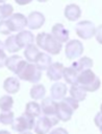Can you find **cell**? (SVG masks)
<instances>
[{
  "instance_id": "obj_29",
  "label": "cell",
  "mask_w": 102,
  "mask_h": 134,
  "mask_svg": "<svg viewBox=\"0 0 102 134\" xmlns=\"http://www.w3.org/2000/svg\"><path fill=\"white\" fill-rule=\"evenodd\" d=\"M14 12V7L10 4H0V20H4L8 18Z\"/></svg>"
},
{
  "instance_id": "obj_24",
  "label": "cell",
  "mask_w": 102,
  "mask_h": 134,
  "mask_svg": "<svg viewBox=\"0 0 102 134\" xmlns=\"http://www.w3.org/2000/svg\"><path fill=\"white\" fill-rule=\"evenodd\" d=\"M25 113L29 114L32 117H39L42 113V109H41V105L37 104L36 102H29L26 105L25 108Z\"/></svg>"
},
{
  "instance_id": "obj_13",
  "label": "cell",
  "mask_w": 102,
  "mask_h": 134,
  "mask_svg": "<svg viewBox=\"0 0 102 134\" xmlns=\"http://www.w3.org/2000/svg\"><path fill=\"white\" fill-rule=\"evenodd\" d=\"M63 65L61 63H52L48 69H47V76L51 81H59L62 77V72H63Z\"/></svg>"
},
{
  "instance_id": "obj_7",
  "label": "cell",
  "mask_w": 102,
  "mask_h": 134,
  "mask_svg": "<svg viewBox=\"0 0 102 134\" xmlns=\"http://www.w3.org/2000/svg\"><path fill=\"white\" fill-rule=\"evenodd\" d=\"M6 22L10 31H21L27 26V18L20 13L11 14L8 19H6Z\"/></svg>"
},
{
  "instance_id": "obj_3",
  "label": "cell",
  "mask_w": 102,
  "mask_h": 134,
  "mask_svg": "<svg viewBox=\"0 0 102 134\" xmlns=\"http://www.w3.org/2000/svg\"><path fill=\"white\" fill-rule=\"evenodd\" d=\"M77 84H79L86 92H94L100 88L101 82L91 69H85L79 72L77 77Z\"/></svg>"
},
{
  "instance_id": "obj_33",
  "label": "cell",
  "mask_w": 102,
  "mask_h": 134,
  "mask_svg": "<svg viewBox=\"0 0 102 134\" xmlns=\"http://www.w3.org/2000/svg\"><path fill=\"white\" fill-rule=\"evenodd\" d=\"M95 35H96V40H97L100 44H102V24H101L98 28H96Z\"/></svg>"
},
{
  "instance_id": "obj_4",
  "label": "cell",
  "mask_w": 102,
  "mask_h": 134,
  "mask_svg": "<svg viewBox=\"0 0 102 134\" xmlns=\"http://www.w3.org/2000/svg\"><path fill=\"white\" fill-rule=\"evenodd\" d=\"M78 108V102L73 97L63 98L62 102L56 104V117L61 121H68L71 119L74 110Z\"/></svg>"
},
{
  "instance_id": "obj_30",
  "label": "cell",
  "mask_w": 102,
  "mask_h": 134,
  "mask_svg": "<svg viewBox=\"0 0 102 134\" xmlns=\"http://www.w3.org/2000/svg\"><path fill=\"white\" fill-rule=\"evenodd\" d=\"M4 48H5V45L3 44V42L0 41V68L5 66V62L7 59V57L4 52Z\"/></svg>"
},
{
  "instance_id": "obj_26",
  "label": "cell",
  "mask_w": 102,
  "mask_h": 134,
  "mask_svg": "<svg viewBox=\"0 0 102 134\" xmlns=\"http://www.w3.org/2000/svg\"><path fill=\"white\" fill-rule=\"evenodd\" d=\"M46 94V89L43 85L36 84L30 89V96L33 99H42Z\"/></svg>"
},
{
  "instance_id": "obj_8",
  "label": "cell",
  "mask_w": 102,
  "mask_h": 134,
  "mask_svg": "<svg viewBox=\"0 0 102 134\" xmlns=\"http://www.w3.org/2000/svg\"><path fill=\"white\" fill-rule=\"evenodd\" d=\"M75 30H76V34L78 35V37H80L84 40H87L95 35L96 27L91 21L84 20V21H80L76 24Z\"/></svg>"
},
{
  "instance_id": "obj_1",
  "label": "cell",
  "mask_w": 102,
  "mask_h": 134,
  "mask_svg": "<svg viewBox=\"0 0 102 134\" xmlns=\"http://www.w3.org/2000/svg\"><path fill=\"white\" fill-rule=\"evenodd\" d=\"M16 74L20 80L27 81L30 83H39L42 79V70H40L34 64L23 61L18 68Z\"/></svg>"
},
{
  "instance_id": "obj_10",
  "label": "cell",
  "mask_w": 102,
  "mask_h": 134,
  "mask_svg": "<svg viewBox=\"0 0 102 134\" xmlns=\"http://www.w3.org/2000/svg\"><path fill=\"white\" fill-rule=\"evenodd\" d=\"M45 23V17L40 12H32L27 17V26L30 29H39Z\"/></svg>"
},
{
  "instance_id": "obj_14",
  "label": "cell",
  "mask_w": 102,
  "mask_h": 134,
  "mask_svg": "<svg viewBox=\"0 0 102 134\" xmlns=\"http://www.w3.org/2000/svg\"><path fill=\"white\" fill-rule=\"evenodd\" d=\"M16 40L21 48H23V47L26 48L27 46L33 44L34 37H33V34L29 30H21L16 36Z\"/></svg>"
},
{
  "instance_id": "obj_23",
  "label": "cell",
  "mask_w": 102,
  "mask_h": 134,
  "mask_svg": "<svg viewBox=\"0 0 102 134\" xmlns=\"http://www.w3.org/2000/svg\"><path fill=\"white\" fill-rule=\"evenodd\" d=\"M40 52L41 51L39 50V48L36 46H34L33 44H31V45H29V46H27L25 48V50H24V57L26 58V60L28 62L34 63L35 60H36V58H37V55L40 54Z\"/></svg>"
},
{
  "instance_id": "obj_6",
  "label": "cell",
  "mask_w": 102,
  "mask_h": 134,
  "mask_svg": "<svg viewBox=\"0 0 102 134\" xmlns=\"http://www.w3.org/2000/svg\"><path fill=\"white\" fill-rule=\"evenodd\" d=\"M58 118L56 116L50 117L47 115H44L42 117L39 116V119L34 124V132L36 134H47L49 133L50 129L55 126L58 122Z\"/></svg>"
},
{
  "instance_id": "obj_27",
  "label": "cell",
  "mask_w": 102,
  "mask_h": 134,
  "mask_svg": "<svg viewBox=\"0 0 102 134\" xmlns=\"http://www.w3.org/2000/svg\"><path fill=\"white\" fill-rule=\"evenodd\" d=\"M14 99L9 95H3L0 97V109L2 111H9L12 108Z\"/></svg>"
},
{
  "instance_id": "obj_15",
  "label": "cell",
  "mask_w": 102,
  "mask_h": 134,
  "mask_svg": "<svg viewBox=\"0 0 102 134\" xmlns=\"http://www.w3.org/2000/svg\"><path fill=\"white\" fill-rule=\"evenodd\" d=\"M51 96L53 99H62L65 98V95L67 93V86L63 83L57 82L54 85H52L51 90H50Z\"/></svg>"
},
{
  "instance_id": "obj_32",
  "label": "cell",
  "mask_w": 102,
  "mask_h": 134,
  "mask_svg": "<svg viewBox=\"0 0 102 134\" xmlns=\"http://www.w3.org/2000/svg\"><path fill=\"white\" fill-rule=\"evenodd\" d=\"M94 121H95L96 126L99 127V129H102V113L101 112L96 114V116L94 118Z\"/></svg>"
},
{
  "instance_id": "obj_37",
  "label": "cell",
  "mask_w": 102,
  "mask_h": 134,
  "mask_svg": "<svg viewBox=\"0 0 102 134\" xmlns=\"http://www.w3.org/2000/svg\"><path fill=\"white\" fill-rule=\"evenodd\" d=\"M20 134H32L31 132H29V131H25V132H21Z\"/></svg>"
},
{
  "instance_id": "obj_2",
  "label": "cell",
  "mask_w": 102,
  "mask_h": 134,
  "mask_svg": "<svg viewBox=\"0 0 102 134\" xmlns=\"http://www.w3.org/2000/svg\"><path fill=\"white\" fill-rule=\"evenodd\" d=\"M36 44L39 47L51 54H58L62 47L59 41L47 32H41L36 36Z\"/></svg>"
},
{
  "instance_id": "obj_9",
  "label": "cell",
  "mask_w": 102,
  "mask_h": 134,
  "mask_svg": "<svg viewBox=\"0 0 102 134\" xmlns=\"http://www.w3.org/2000/svg\"><path fill=\"white\" fill-rule=\"evenodd\" d=\"M83 53V46L79 40H71L66 45V57L70 60L76 59Z\"/></svg>"
},
{
  "instance_id": "obj_35",
  "label": "cell",
  "mask_w": 102,
  "mask_h": 134,
  "mask_svg": "<svg viewBox=\"0 0 102 134\" xmlns=\"http://www.w3.org/2000/svg\"><path fill=\"white\" fill-rule=\"evenodd\" d=\"M15 1H16L17 4H19V5H26V4L30 3L32 0H15Z\"/></svg>"
},
{
  "instance_id": "obj_31",
  "label": "cell",
  "mask_w": 102,
  "mask_h": 134,
  "mask_svg": "<svg viewBox=\"0 0 102 134\" xmlns=\"http://www.w3.org/2000/svg\"><path fill=\"white\" fill-rule=\"evenodd\" d=\"M10 32L9 28H8V25H7V22L6 20H1L0 21V34L2 35H8Z\"/></svg>"
},
{
  "instance_id": "obj_16",
  "label": "cell",
  "mask_w": 102,
  "mask_h": 134,
  "mask_svg": "<svg viewBox=\"0 0 102 134\" xmlns=\"http://www.w3.org/2000/svg\"><path fill=\"white\" fill-rule=\"evenodd\" d=\"M81 16V9L76 4H69L65 8V17L69 21H76Z\"/></svg>"
},
{
  "instance_id": "obj_11",
  "label": "cell",
  "mask_w": 102,
  "mask_h": 134,
  "mask_svg": "<svg viewBox=\"0 0 102 134\" xmlns=\"http://www.w3.org/2000/svg\"><path fill=\"white\" fill-rule=\"evenodd\" d=\"M41 109L42 112L50 117L56 116V103L52 97H45L42 100L41 104Z\"/></svg>"
},
{
  "instance_id": "obj_5",
  "label": "cell",
  "mask_w": 102,
  "mask_h": 134,
  "mask_svg": "<svg viewBox=\"0 0 102 134\" xmlns=\"http://www.w3.org/2000/svg\"><path fill=\"white\" fill-rule=\"evenodd\" d=\"M34 117L30 116L27 113H23L21 116L14 119L11 124V129L16 132H25L28 130H31L34 127Z\"/></svg>"
},
{
  "instance_id": "obj_18",
  "label": "cell",
  "mask_w": 102,
  "mask_h": 134,
  "mask_svg": "<svg viewBox=\"0 0 102 134\" xmlns=\"http://www.w3.org/2000/svg\"><path fill=\"white\" fill-rule=\"evenodd\" d=\"M34 63H35V66L40 70H47L48 67L52 64V59L49 54H47L45 52H40V54L37 55Z\"/></svg>"
},
{
  "instance_id": "obj_17",
  "label": "cell",
  "mask_w": 102,
  "mask_h": 134,
  "mask_svg": "<svg viewBox=\"0 0 102 134\" xmlns=\"http://www.w3.org/2000/svg\"><path fill=\"white\" fill-rule=\"evenodd\" d=\"M3 88L9 94L17 93L20 89V82L17 77L9 76V77L5 79V81L3 82Z\"/></svg>"
},
{
  "instance_id": "obj_28",
  "label": "cell",
  "mask_w": 102,
  "mask_h": 134,
  "mask_svg": "<svg viewBox=\"0 0 102 134\" xmlns=\"http://www.w3.org/2000/svg\"><path fill=\"white\" fill-rule=\"evenodd\" d=\"M14 119H15L14 112H11L10 110L2 111V113H0V122L3 125H11Z\"/></svg>"
},
{
  "instance_id": "obj_34",
  "label": "cell",
  "mask_w": 102,
  "mask_h": 134,
  "mask_svg": "<svg viewBox=\"0 0 102 134\" xmlns=\"http://www.w3.org/2000/svg\"><path fill=\"white\" fill-rule=\"evenodd\" d=\"M49 134H69L67 132V130H65L63 128H56L54 130H52Z\"/></svg>"
},
{
  "instance_id": "obj_36",
  "label": "cell",
  "mask_w": 102,
  "mask_h": 134,
  "mask_svg": "<svg viewBox=\"0 0 102 134\" xmlns=\"http://www.w3.org/2000/svg\"><path fill=\"white\" fill-rule=\"evenodd\" d=\"M0 134H10V133L6 130H0Z\"/></svg>"
},
{
  "instance_id": "obj_22",
  "label": "cell",
  "mask_w": 102,
  "mask_h": 134,
  "mask_svg": "<svg viewBox=\"0 0 102 134\" xmlns=\"http://www.w3.org/2000/svg\"><path fill=\"white\" fill-rule=\"evenodd\" d=\"M79 72L76 71L72 66L68 67V68H63V72H62V76L65 77L66 82L68 84L74 85L77 84V77H78Z\"/></svg>"
},
{
  "instance_id": "obj_38",
  "label": "cell",
  "mask_w": 102,
  "mask_h": 134,
  "mask_svg": "<svg viewBox=\"0 0 102 134\" xmlns=\"http://www.w3.org/2000/svg\"><path fill=\"white\" fill-rule=\"evenodd\" d=\"M39 2H46V1H48V0H37Z\"/></svg>"
},
{
  "instance_id": "obj_25",
  "label": "cell",
  "mask_w": 102,
  "mask_h": 134,
  "mask_svg": "<svg viewBox=\"0 0 102 134\" xmlns=\"http://www.w3.org/2000/svg\"><path fill=\"white\" fill-rule=\"evenodd\" d=\"M4 45H5V49L8 52H11V53L12 52H18L21 49V47L19 46V44H18V42L16 40V36H9L5 40Z\"/></svg>"
},
{
  "instance_id": "obj_21",
  "label": "cell",
  "mask_w": 102,
  "mask_h": 134,
  "mask_svg": "<svg viewBox=\"0 0 102 134\" xmlns=\"http://www.w3.org/2000/svg\"><path fill=\"white\" fill-rule=\"evenodd\" d=\"M23 61H24V60L22 59V57L15 54V55H11V57H9V58L6 59L5 66H6L11 72L16 73L17 70H18V68L20 67V65H21V63H22Z\"/></svg>"
},
{
  "instance_id": "obj_41",
  "label": "cell",
  "mask_w": 102,
  "mask_h": 134,
  "mask_svg": "<svg viewBox=\"0 0 102 134\" xmlns=\"http://www.w3.org/2000/svg\"><path fill=\"white\" fill-rule=\"evenodd\" d=\"M100 132H101V134H102V129H100Z\"/></svg>"
},
{
  "instance_id": "obj_20",
  "label": "cell",
  "mask_w": 102,
  "mask_h": 134,
  "mask_svg": "<svg viewBox=\"0 0 102 134\" xmlns=\"http://www.w3.org/2000/svg\"><path fill=\"white\" fill-rule=\"evenodd\" d=\"M70 94L71 97H73L77 102H81L85 98L86 96V91L79 85V84H74L70 88Z\"/></svg>"
},
{
  "instance_id": "obj_12",
  "label": "cell",
  "mask_w": 102,
  "mask_h": 134,
  "mask_svg": "<svg viewBox=\"0 0 102 134\" xmlns=\"http://www.w3.org/2000/svg\"><path fill=\"white\" fill-rule=\"evenodd\" d=\"M51 35L60 43H65L69 39V30L61 23H56L53 25Z\"/></svg>"
},
{
  "instance_id": "obj_39",
  "label": "cell",
  "mask_w": 102,
  "mask_h": 134,
  "mask_svg": "<svg viewBox=\"0 0 102 134\" xmlns=\"http://www.w3.org/2000/svg\"><path fill=\"white\" fill-rule=\"evenodd\" d=\"M6 0H0V4H2V3H4Z\"/></svg>"
},
{
  "instance_id": "obj_19",
  "label": "cell",
  "mask_w": 102,
  "mask_h": 134,
  "mask_svg": "<svg viewBox=\"0 0 102 134\" xmlns=\"http://www.w3.org/2000/svg\"><path fill=\"white\" fill-rule=\"evenodd\" d=\"M92 66H93V60L87 57H83L72 64V67L78 72H81L85 69H91Z\"/></svg>"
},
{
  "instance_id": "obj_40",
  "label": "cell",
  "mask_w": 102,
  "mask_h": 134,
  "mask_svg": "<svg viewBox=\"0 0 102 134\" xmlns=\"http://www.w3.org/2000/svg\"><path fill=\"white\" fill-rule=\"evenodd\" d=\"M100 112L102 113V105H101V108H100Z\"/></svg>"
}]
</instances>
